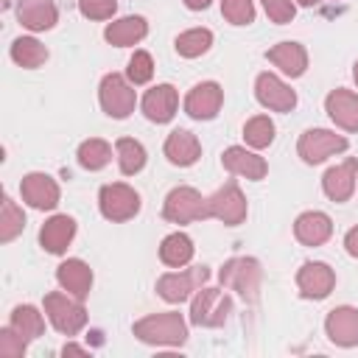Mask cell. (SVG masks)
<instances>
[{
    "label": "cell",
    "instance_id": "cell-34",
    "mask_svg": "<svg viewBox=\"0 0 358 358\" xmlns=\"http://www.w3.org/2000/svg\"><path fill=\"white\" fill-rule=\"evenodd\" d=\"M243 137H246V143H249L252 148H266V145H271V140H274V123H271V117H268V115H255V117H249L246 126H243Z\"/></svg>",
    "mask_w": 358,
    "mask_h": 358
},
{
    "label": "cell",
    "instance_id": "cell-39",
    "mask_svg": "<svg viewBox=\"0 0 358 358\" xmlns=\"http://www.w3.org/2000/svg\"><path fill=\"white\" fill-rule=\"evenodd\" d=\"M78 8L90 20H109L117 11V0H78Z\"/></svg>",
    "mask_w": 358,
    "mask_h": 358
},
{
    "label": "cell",
    "instance_id": "cell-6",
    "mask_svg": "<svg viewBox=\"0 0 358 358\" xmlns=\"http://www.w3.org/2000/svg\"><path fill=\"white\" fill-rule=\"evenodd\" d=\"M98 98H101V106L109 117L115 120H123L134 112V103H137V92L134 87L120 76V73H109L101 78V90H98Z\"/></svg>",
    "mask_w": 358,
    "mask_h": 358
},
{
    "label": "cell",
    "instance_id": "cell-13",
    "mask_svg": "<svg viewBox=\"0 0 358 358\" xmlns=\"http://www.w3.org/2000/svg\"><path fill=\"white\" fill-rule=\"evenodd\" d=\"M355 179H358V159H352V157L327 168L324 176H322L324 196L330 201H347L355 193Z\"/></svg>",
    "mask_w": 358,
    "mask_h": 358
},
{
    "label": "cell",
    "instance_id": "cell-38",
    "mask_svg": "<svg viewBox=\"0 0 358 358\" xmlns=\"http://www.w3.org/2000/svg\"><path fill=\"white\" fill-rule=\"evenodd\" d=\"M263 8H266V14H268V20L277 22V25L291 22L294 14H296L294 0H263Z\"/></svg>",
    "mask_w": 358,
    "mask_h": 358
},
{
    "label": "cell",
    "instance_id": "cell-18",
    "mask_svg": "<svg viewBox=\"0 0 358 358\" xmlns=\"http://www.w3.org/2000/svg\"><path fill=\"white\" fill-rule=\"evenodd\" d=\"M221 162H224V168H227L229 173L246 176V179H252V182L263 179L266 171H268V165H266V159H263L260 154L246 151V148H241V145H229V148L224 151Z\"/></svg>",
    "mask_w": 358,
    "mask_h": 358
},
{
    "label": "cell",
    "instance_id": "cell-21",
    "mask_svg": "<svg viewBox=\"0 0 358 358\" xmlns=\"http://www.w3.org/2000/svg\"><path fill=\"white\" fill-rule=\"evenodd\" d=\"M73 235H76V221L70 215H53V218H48L42 224L39 243L50 255H64L67 246H70V241H73Z\"/></svg>",
    "mask_w": 358,
    "mask_h": 358
},
{
    "label": "cell",
    "instance_id": "cell-42",
    "mask_svg": "<svg viewBox=\"0 0 358 358\" xmlns=\"http://www.w3.org/2000/svg\"><path fill=\"white\" fill-rule=\"evenodd\" d=\"M62 352H64V355H67V352H70V355H73V352H78V355H84L87 350H84V347H78V344H64V350H62Z\"/></svg>",
    "mask_w": 358,
    "mask_h": 358
},
{
    "label": "cell",
    "instance_id": "cell-36",
    "mask_svg": "<svg viewBox=\"0 0 358 358\" xmlns=\"http://www.w3.org/2000/svg\"><path fill=\"white\" fill-rule=\"evenodd\" d=\"M129 81L131 84H148L151 81V76H154V59H151V53H145V50H134V56L129 59Z\"/></svg>",
    "mask_w": 358,
    "mask_h": 358
},
{
    "label": "cell",
    "instance_id": "cell-16",
    "mask_svg": "<svg viewBox=\"0 0 358 358\" xmlns=\"http://www.w3.org/2000/svg\"><path fill=\"white\" fill-rule=\"evenodd\" d=\"M324 330L327 338L338 347H355L358 344V310L350 305L333 308L324 319Z\"/></svg>",
    "mask_w": 358,
    "mask_h": 358
},
{
    "label": "cell",
    "instance_id": "cell-17",
    "mask_svg": "<svg viewBox=\"0 0 358 358\" xmlns=\"http://www.w3.org/2000/svg\"><path fill=\"white\" fill-rule=\"evenodd\" d=\"M179 92L171 84H157L143 95V115L151 123H168L176 115Z\"/></svg>",
    "mask_w": 358,
    "mask_h": 358
},
{
    "label": "cell",
    "instance_id": "cell-43",
    "mask_svg": "<svg viewBox=\"0 0 358 358\" xmlns=\"http://www.w3.org/2000/svg\"><path fill=\"white\" fill-rule=\"evenodd\" d=\"M313 3H322V0H302V6H313Z\"/></svg>",
    "mask_w": 358,
    "mask_h": 358
},
{
    "label": "cell",
    "instance_id": "cell-14",
    "mask_svg": "<svg viewBox=\"0 0 358 358\" xmlns=\"http://www.w3.org/2000/svg\"><path fill=\"white\" fill-rule=\"evenodd\" d=\"M336 285V271L327 263H305L296 271V288L305 299H324Z\"/></svg>",
    "mask_w": 358,
    "mask_h": 358
},
{
    "label": "cell",
    "instance_id": "cell-2",
    "mask_svg": "<svg viewBox=\"0 0 358 358\" xmlns=\"http://www.w3.org/2000/svg\"><path fill=\"white\" fill-rule=\"evenodd\" d=\"M162 215L171 224H190V221H201V218H213L210 215V199H204L196 187H173L165 196V207Z\"/></svg>",
    "mask_w": 358,
    "mask_h": 358
},
{
    "label": "cell",
    "instance_id": "cell-26",
    "mask_svg": "<svg viewBox=\"0 0 358 358\" xmlns=\"http://www.w3.org/2000/svg\"><path fill=\"white\" fill-rule=\"evenodd\" d=\"M148 34V22L143 17H123V20H115L106 25L103 36L106 42L117 45V48H129V45H137L143 36Z\"/></svg>",
    "mask_w": 358,
    "mask_h": 358
},
{
    "label": "cell",
    "instance_id": "cell-19",
    "mask_svg": "<svg viewBox=\"0 0 358 358\" xmlns=\"http://www.w3.org/2000/svg\"><path fill=\"white\" fill-rule=\"evenodd\" d=\"M324 109L336 126L344 131H358V95L350 90H333L324 98Z\"/></svg>",
    "mask_w": 358,
    "mask_h": 358
},
{
    "label": "cell",
    "instance_id": "cell-4",
    "mask_svg": "<svg viewBox=\"0 0 358 358\" xmlns=\"http://www.w3.org/2000/svg\"><path fill=\"white\" fill-rule=\"evenodd\" d=\"M221 282L224 288H232L238 291L243 299H257V291H260V282H263V268L255 257H232L221 266Z\"/></svg>",
    "mask_w": 358,
    "mask_h": 358
},
{
    "label": "cell",
    "instance_id": "cell-15",
    "mask_svg": "<svg viewBox=\"0 0 358 358\" xmlns=\"http://www.w3.org/2000/svg\"><path fill=\"white\" fill-rule=\"evenodd\" d=\"M20 193H22V199L34 210H53L59 204V185L48 173H28V176H22Z\"/></svg>",
    "mask_w": 358,
    "mask_h": 358
},
{
    "label": "cell",
    "instance_id": "cell-35",
    "mask_svg": "<svg viewBox=\"0 0 358 358\" xmlns=\"http://www.w3.org/2000/svg\"><path fill=\"white\" fill-rule=\"evenodd\" d=\"M221 14L232 25H249L255 22V3L252 0H221Z\"/></svg>",
    "mask_w": 358,
    "mask_h": 358
},
{
    "label": "cell",
    "instance_id": "cell-30",
    "mask_svg": "<svg viewBox=\"0 0 358 358\" xmlns=\"http://www.w3.org/2000/svg\"><path fill=\"white\" fill-rule=\"evenodd\" d=\"M112 159V145L101 137H90L78 145V165L87 171H101Z\"/></svg>",
    "mask_w": 358,
    "mask_h": 358
},
{
    "label": "cell",
    "instance_id": "cell-9",
    "mask_svg": "<svg viewBox=\"0 0 358 358\" xmlns=\"http://www.w3.org/2000/svg\"><path fill=\"white\" fill-rule=\"evenodd\" d=\"M207 277H210L207 266H193V268H185V271H171V274H162L157 280V294L165 302H185L193 291H199V285Z\"/></svg>",
    "mask_w": 358,
    "mask_h": 358
},
{
    "label": "cell",
    "instance_id": "cell-22",
    "mask_svg": "<svg viewBox=\"0 0 358 358\" xmlns=\"http://www.w3.org/2000/svg\"><path fill=\"white\" fill-rule=\"evenodd\" d=\"M165 157H168V162H173L179 168H187V165H193L201 157V143L196 140L193 131L173 129L168 134V140H165Z\"/></svg>",
    "mask_w": 358,
    "mask_h": 358
},
{
    "label": "cell",
    "instance_id": "cell-25",
    "mask_svg": "<svg viewBox=\"0 0 358 358\" xmlns=\"http://www.w3.org/2000/svg\"><path fill=\"white\" fill-rule=\"evenodd\" d=\"M266 56H268V62L274 67H280L291 78H296V76H302L308 70V50L299 42H280V45L268 48Z\"/></svg>",
    "mask_w": 358,
    "mask_h": 358
},
{
    "label": "cell",
    "instance_id": "cell-27",
    "mask_svg": "<svg viewBox=\"0 0 358 358\" xmlns=\"http://www.w3.org/2000/svg\"><path fill=\"white\" fill-rule=\"evenodd\" d=\"M159 260L171 268H182L193 260V241L185 232H171L159 243Z\"/></svg>",
    "mask_w": 358,
    "mask_h": 358
},
{
    "label": "cell",
    "instance_id": "cell-7",
    "mask_svg": "<svg viewBox=\"0 0 358 358\" xmlns=\"http://www.w3.org/2000/svg\"><path fill=\"white\" fill-rule=\"evenodd\" d=\"M98 207L103 213V218L109 221H129L140 213V193L123 182H112V185H103L101 187V196H98Z\"/></svg>",
    "mask_w": 358,
    "mask_h": 358
},
{
    "label": "cell",
    "instance_id": "cell-23",
    "mask_svg": "<svg viewBox=\"0 0 358 358\" xmlns=\"http://www.w3.org/2000/svg\"><path fill=\"white\" fill-rule=\"evenodd\" d=\"M56 280H59V285H62L67 294L84 299V296L90 294V288H92V268H90L84 260L70 257V260H64V263L56 268Z\"/></svg>",
    "mask_w": 358,
    "mask_h": 358
},
{
    "label": "cell",
    "instance_id": "cell-32",
    "mask_svg": "<svg viewBox=\"0 0 358 358\" xmlns=\"http://www.w3.org/2000/svg\"><path fill=\"white\" fill-rule=\"evenodd\" d=\"M115 151H117L120 173L134 176V173L143 171V165H145V148H143L137 140H131V137H120L117 145H115Z\"/></svg>",
    "mask_w": 358,
    "mask_h": 358
},
{
    "label": "cell",
    "instance_id": "cell-37",
    "mask_svg": "<svg viewBox=\"0 0 358 358\" xmlns=\"http://www.w3.org/2000/svg\"><path fill=\"white\" fill-rule=\"evenodd\" d=\"M25 344L28 341L11 324L0 330V355H6V358H22L25 355Z\"/></svg>",
    "mask_w": 358,
    "mask_h": 358
},
{
    "label": "cell",
    "instance_id": "cell-11",
    "mask_svg": "<svg viewBox=\"0 0 358 358\" xmlns=\"http://www.w3.org/2000/svg\"><path fill=\"white\" fill-rule=\"evenodd\" d=\"M210 215L224 221L227 227H238L246 218V199L235 182H227L210 196Z\"/></svg>",
    "mask_w": 358,
    "mask_h": 358
},
{
    "label": "cell",
    "instance_id": "cell-10",
    "mask_svg": "<svg viewBox=\"0 0 358 358\" xmlns=\"http://www.w3.org/2000/svg\"><path fill=\"white\" fill-rule=\"evenodd\" d=\"M255 95L257 101L271 109V112H291L296 106V92L274 73H260L255 81Z\"/></svg>",
    "mask_w": 358,
    "mask_h": 358
},
{
    "label": "cell",
    "instance_id": "cell-24",
    "mask_svg": "<svg viewBox=\"0 0 358 358\" xmlns=\"http://www.w3.org/2000/svg\"><path fill=\"white\" fill-rule=\"evenodd\" d=\"M17 20L28 31H48L56 25L59 11H56L53 0H20L17 3Z\"/></svg>",
    "mask_w": 358,
    "mask_h": 358
},
{
    "label": "cell",
    "instance_id": "cell-31",
    "mask_svg": "<svg viewBox=\"0 0 358 358\" xmlns=\"http://www.w3.org/2000/svg\"><path fill=\"white\" fill-rule=\"evenodd\" d=\"M210 45H213V31H207V28H190V31L179 34L176 42H173L176 53L185 56V59H196V56L207 53Z\"/></svg>",
    "mask_w": 358,
    "mask_h": 358
},
{
    "label": "cell",
    "instance_id": "cell-44",
    "mask_svg": "<svg viewBox=\"0 0 358 358\" xmlns=\"http://www.w3.org/2000/svg\"><path fill=\"white\" fill-rule=\"evenodd\" d=\"M352 76H355V81H358V62H355V67H352Z\"/></svg>",
    "mask_w": 358,
    "mask_h": 358
},
{
    "label": "cell",
    "instance_id": "cell-12",
    "mask_svg": "<svg viewBox=\"0 0 358 358\" xmlns=\"http://www.w3.org/2000/svg\"><path fill=\"white\" fill-rule=\"evenodd\" d=\"M224 103V90L215 84V81H201L196 84L187 98H185V112L193 117V120H213L218 115Z\"/></svg>",
    "mask_w": 358,
    "mask_h": 358
},
{
    "label": "cell",
    "instance_id": "cell-41",
    "mask_svg": "<svg viewBox=\"0 0 358 358\" xmlns=\"http://www.w3.org/2000/svg\"><path fill=\"white\" fill-rule=\"evenodd\" d=\"M213 0H185V6L190 8V11H201V8H207Z\"/></svg>",
    "mask_w": 358,
    "mask_h": 358
},
{
    "label": "cell",
    "instance_id": "cell-20",
    "mask_svg": "<svg viewBox=\"0 0 358 358\" xmlns=\"http://www.w3.org/2000/svg\"><path fill=\"white\" fill-rule=\"evenodd\" d=\"M294 235L299 243L305 246H322L330 235H333V221L327 213H319V210H310V213H302L296 221H294Z\"/></svg>",
    "mask_w": 358,
    "mask_h": 358
},
{
    "label": "cell",
    "instance_id": "cell-28",
    "mask_svg": "<svg viewBox=\"0 0 358 358\" xmlns=\"http://www.w3.org/2000/svg\"><path fill=\"white\" fill-rule=\"evenodd\" d=\"M11 59H14L20 67L34 70V67H42V64L48 62V48H45L39 39H34V36H20V39H14V45H11Z\"/></svg>",
    "mask_w": 358,
    "mask_h": 358
},
{
    "label": "cell",
    "instance_id": "cell-40",
    "mask_svg": "<svg viewBox=\"0 0 358 358\" xmlns=\"http://www.w3.org/2000/svg\"><path fill=\"white\" fill-rule=\"evenodd\" d=\"M344 249H347L352 257H358V227H352V229L344 235Z\"/></svg>",
    "mask_w": 358,
    "mask_h": 358
},
{
    "label": "cell",
    "instance_id": "cell-8",
    "mask_svg": "<svg viewBox=\"0 0 358 358\" xmlns=\"http://www.w3.org/2000/svg\"><path fill=\"white\" fill-rule=\"evenodd\" d=\"M347 137H341V134H336V131H330V129H308L302 137H299V143H296V151H299V157L308 162V165H316V162H324L327 157H333V154H341V151H347Z\"/></svg>",
    "mask_w": 358,
    "mask_h": 358
},
{
    "label": "cell",
    "instance_id": "cell-33",
    "mask_svg": "<svg viewBox=\"0 0 358 358\" xmlns=\"http://www.w3.org/2000/svg\"><path fill=\"white\" fill-rule=\"evenodd\" d=\"M25 229V213L8 199V196H3V213H0V241L3 243H8V241H14L20 232Z\"/></svg>",
    "mask_w": 358,
    "mask_h": 358
},
{
    "label": "cell",
    "instance_id": "cell-1",
    "mask_svg": "<svg viewBox=\"0 0 358 358\" xmlns=\"http://www.w3.org/2000/svg\"><path fill=\"white\" fill-rule=\"evenodd\" d=\"M134 336L145 344H162V347H179L187 338V324L182 313L165 310V313H151L140 322H134Z\"/></svg>",
    "mask_w": 358,
    "mask_h": 358
},
{
    "label": "cell",
    "instance_id": "cell-45",
    "mask_svg": "<svg viewBox=\"0 0 358 358\" xmlns=\"http://www.w3.org/2000/svg\"><path fill=\"white\" fill-rule=\"evenodd\" d=\"M296 3H302V0H296Z\"/></svg>",
    "mask_w": 358,
    "mask_h": 358
},
{
    "label": "cell",
    "instance_id": "cell-5",
    "mask_svg": "<svg viewBox=\"0 0 358 358\" xmlns=\"http://www.w3.org/2000/svg\"><path fill=\"white\" fill-rule=\"evenodd\" d=\"M232 310L229 294L221 288H201L190 302V322L199 327H221Z\"/></svg>",
    "mask_w": 358,
    "mask_h": 358
},
{
    "label": "cell",
    "instance_id": "cell-3",
    "mask_svg": "<svg viewBox=\"0 0 358 358\" xmlns=\"http://www.w3.org/2000/svg\"><path fill=\"white\" fill-rule=\"evenodd\" d=\"M45 313L50 319V324L64 333V336H76L84 324H87V310L81 305L78 296L73 294H62V291H50L45 296Z\"/></svg>",
    "mask_w": 358,
    "mask_h": 358
},
{
    "label": "cell",
    "instance_id": "cell-29",
    "mask_svg": "<svg viewBox=\"0 0 358 358\" xmlns=\"http://www.w3.org/2000/svg\"><path fill=\"white\" fill-rule=\"evenodd\" d=\"M11 327L25 341H34V338H39L45 333V319H42V313L34 305H17L11 310Z\"/></svg>",
    "mask_w": 358,
    "mask_h": 358
}]
</instances>
